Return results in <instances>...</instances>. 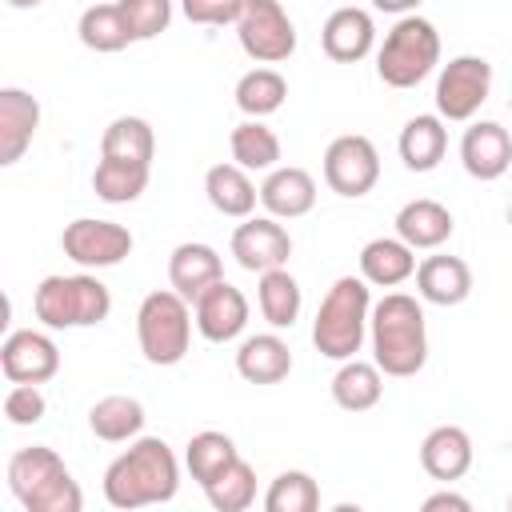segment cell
<instances>
[{"label": "cell", "instance_id": "cell-1", "mask_svg": "<svg viewBox=\"0 0 512 512\" xmlns=\"http://www.w3.org/2000/svg\"><path fill=\"white\" fill-rule=\"evenodd\" d=\"M180 488V464L160 436H140L104 472V500L112 508L164 504Z\"/></svg>", "mask_w": 512, "mask_h": 512}, {"label": "cell", "instance_id": "cell-2", "mask_svg": "<svg viewBox=\"0 0 512 512\" xmlns=\"http://www.w3.org/2000/svg\"><path fill=\"white\" fill-rule=\"evenodd\" d=\"M368 336H372V360L384 376H416L428 360V332H424V308L404 296L388 292L372 316H368Z\"/></svg>", "mask_w": 512, "mask_h": 512}, {"label": "cell", "instance_id": "cell-3", "mask_svg": "<svg viewBox=\"0 0 512 512\" xmlns=\"http://www.w3.org/2000/svg\"><path fill=\"white\" fill-rule=\"evenodd\" d=\"M372 316V296L364 276H340L328 296L320 300V312L312 320V344L328 360H352L364 344Z\"/></svg>", "mask_w": 512, "mask_h": 512}, {"label": "cell", "instance_id": "cell-4", "mask_svg": "<svg viewBox=\"0 0 512 512\" xmlns=\"http://www.w3.org/2000/svg\"><path fill=\"white\" fill-rule=\"evenodd\" d=\"M8 488L28 512H80L84 504L80 484L48 444L20 448L8 460Z\"/></svg>", "mask_w": 512, "mask_h": 512}, {"label": "cell", "instance_id": "cell-5", "mask_svg": "<svg viewBox=\"0 0 512 512\" xmlns=\"http://www.w3.org/2000/svg\"><path fill=\"white\" fill-rule=\"evenodd\" d=\"M440 64V32L424 16H400L376 52V76L388 88H416Z\"/></svg>", "mask_w": 512, "mask_h": 512}, {"label": "cell", "instance_id": "cell-6", "mask_svg": "<svg viewBox=\"0 0 512 512\" xmlns=\"http://www.w3.org/2000/svg\"><path fill=\"white\" fill-rule=\"evenodd\" d=\"M32 308H36V320L44 328H92V324L108 320L112 296L88 272H76V276H44L40 288H36V296H32Z\"/></svg>", "mask_w": 512, "mask_h": 512}, {"label": "cell", "instance_id": "cell-7", "mask_svg": "<svg viewBox=\"0 0 512 512\" xmlns=\"http://www.w3.org/2000/svg\"><path fill=\"white\" fill-rule=\"evenodd\" d=\"M136 340L148 364H180L192 344V308L176 288L148 292L136 312Z\"/></svg>", "mask_w": 512, "mask_h": 512}, {"label": "cell", "instance_id": "cell-8", "mask_svg": "<svg viewBox=\"0 0 512 512\" xmlns=\"http://www.w3.org/2000/svg\"><path fill=\"white\" fill-rule=\"evenodd\" d=\"M236 36L256 64H280L296 52V24L288 20L280 0H244Z\"/></svg>", "mask_w": 512, "mask_h": 512}, {"label": "cell", "instance_id": "cell-9", "mask_svg": "<svg viewBox=\"0 0 512 512\" xmlns=\"http://www.w3.org/2000/svg\"><path fill=\"white\" fill-rule=\"evenodd\" d=\"M492 92V64L484 56H456L436 80V116L472 120Z\"/></svg>", "mask_w": 512, "mask_h": 512}, {"label": "cell", "instance_id": "cell-10", "mask_svg": "<svg viewBox=\"0 0 512 512\" xmlns=\"http://www.w3.org/2000/svg\"><path fill=\"white\" fill-rule=\"evenodd\" d=\"M380 180V152L368 136H336L324 152V184L336 192V196H368Z\"/></svg>", "mask_w": 512, "mask_h": 512}, {"label": "cell", "instance_id": "cell-11", "mask_svg": "<svg viewBox=\"0 0 512 512\" xmlns=\"http://www.w3.org/2000/svg\"><path fill=\"white\" fill-rule=\"evenodd\" d=\"M60 248L80 268H112V264H120L132 252V232L124 224H116V220L80 216V220L64 224Z\"/></svg>", "mask_w": 512, "mask_h": 512}, {"label": "cell", "instance_id": "cell-12", "mask_svg": "<svg viewBox=\"0 0 512 512\" xmlns=\"http://www.w3.org/2000/svg\"><path fill=\"white\" fill-rule=\"evenodd\" d=\"M232 256L244 272H272V268H284L288 256H292V236L288 228L276 220V216H256V220H244L236 232H232Z\"/></svg>", "mask_w": 512, "mask_h": 512}, {"label": "cell", "instance_id": "cell-13", "mask_svg": "<svg viewBox=\"0 0 512 512\" xmlns=\"http://www.w3.org/2000/svg\"><path fill=\"white\" fill-rule=\"evenodd\" d=\"M0 368L12 384H48L60 372V348L52 344V336L20 328L4 340L0 348Z\"/></svg>", "mask_w": 512, "mask_h": 512}, {"label": "cell", "instance_id": "cell-14", "mask_svg": "<svg viewBox=\"0 0 512 512\" xmlns=\"http://www.w3.org/2000/svg\"><path fill=\"white\" fill-rule=\"evenodd\" d=\"M192 308H196V328H200V336L212 340V344L236 340V336L244 332V324H248V300H244V292H240L236 284H228V280H216L208 292H200Z\"/></svg>", "mask_w": 512, "mask_h": 512}, {"label": "cell", "instance_id": "cell-15", "mask_svg": "<svg viewBox=\"0 0 512 512\" xmlns=\"http://www.w3.org/2000/svg\"><path fill=\"white\" fill-rule=\"evenodd\" d=\"M464 172L476 180H500L512 164V136L496 120H476L460 140Z\"/></svg>", "mask_w": 512, "mask_h": 512}, {"label": "cell", "instance_id": "cell-16", "mask_svg": "<svg viewBox=\"0 0 512 512\" xmlns=\"http://www.w3.org/2000/svg\"><path fill=\"white\" fill-rule=\"evenodd\" d=\"M216 280H224V264H220V252L212 244L188 240V244L172 248V256H168V284L188 304H196V296L208 292Z\"/></svg>", "mask_w": 512, "mask_h": 512}, {"label": "cell", "instance_id": "cell-17", "mask_svg": "<svg viewBox=\"0 0 512 512\" xmlns=\"http://www.w3.org/2000/svg\"><path fill=\"white\" fill-rule=\"evenodd\" d=\"M320 44L328 52V60L336 64H356L372 52L376 44V24L364 8H336L328 20H324V32H320Z\"/></svg>", "mask_w": 512, "mask_h": 512}, {"label": "cell", "instance_id": "cell-18", "mask_svg": "<svg viewBox=\"0 0 512 512\" xmlns=\"http://www.w3.org/2000/svg\"><path fill=\"white\" fill-rule=\"evenodd\" d=\"M40 128V104L24 88H0V164H16Z\"/></svg>", "mask_w": 512, "mask_h": 512}, {"label": "cell", "instance_id": "cell-19", "mask_svg": "<svg viewBox=\"0 0 512 512\" xmlns=\"http://www.w3.org/2000/svg\"><path fill=\"white\" fill-rule=\"evenodd\" d=\"M260 204L268 208V216L276 220H296V216H308L312 204H316V180L288 164V168H272L260 184Z\"/></svg>", "mask_w": 512, "mask_h": 512}, {"label": "cell", "instance_id": "cell-20", "mask_svg": "<svg viewBox=\"0 0 512 512\" xmlns=\"http://www.w3.org/2000/svg\"><path fill=\"white\" fill-rule=\"evenodd\" d=\"M420 464H424V472H428L432 480H440V484L460 480V476L472 468V436H468L464 428H456V424L432 428V432L424 436V444H420Z\"/></svg>", "mask_w": 512, "mask_h": 512}, {"label": "cell", "instance_id": "cell-21", "mask_svg": "<svg viewBox=\"0 0 512 512\" xmlns=\"http://www.w3.org/2000/svg\"><path fill=\"white\" fill-rule=\"evenodd\" d=\"M416 292L440 308L464 304L472 292V268L460 256H428L416 264Z\"/></svg>", "mask_w": 512, "mask_h": 512}, {"label": "cell", "instance_id": "cell-22", "mask_svg": "<svg viewBox=\"0 0 512 512\" xmlns=\"http://www.w3.org/2000/svg\"><path fill=\"white\" fill-rule=\"evenodd\" d=\"M360 276L376 288H396L416 276V248L400 236H376L360 248Z\"/></svg>", "mask_w": 512, "mask_h": 512}, {"label": "cell", "instance_id": "cell-23", "mask_svg": "<svg viewBox=\"0 0 512 512\" xmlns=\"http://www.w3.org/2000/svg\"><path fill=\"white\" fill-rule=\"evenodd\" d=\"M236 372H240L248 384H280V380H288V372H292V348H288L276 332L248 336V340L236 348Z\"/></svg>", "mask_w": 512, "mask_h": 512}, {"label": "cell", "instance_id": "cell-24", "mask_svg": "<svg viewBox=\"0 0 512 512\" xmlns=\"http://www.w3.org/2000/svg\"><path fill=\"white\" fill-rule=\"evenodd\" d=\"M204 192H208V204L232 220H248L260 200V188L248 180V168L240 164H212L204 176Z\"/></svg>", "mask_w": 512, "mask_h": 512}, {"label": "cell", "instance_id": "cell-25", "mask_svg": "<svg viewBox=\"0 0 512 512\" xmlns=\"http://www.w3.org/2000/svg\"><path fill=\"white\" fill-rule=\"evenodd\" d=\"M452 212L440 204V200H408L400 212H396V236L412 248H440L448 236H452Z\"/></svg>", "mask_w": 512, "mask_h": 512}, {"label": "cell", "instance_id": "cell-26", "mask_svg": "<svg viewBox=\"0 0 512 512\" xmlns=\"http://www.w3.org/2000/svg\"><path fill=\"white\" fill-rule=\"evenodd\" d=\"M448 152V128L440 116H412L400 132V160L412 172H432Z\"/></svg>", "mask_w": 512, "mask_h": 512}, {"label": "cell", "instance_id": "cell-27", "mask_svg": "<svg viewBox=\"0 0 512 512\" xmlns=\"http://www.w3.org/2000/svg\"><path fill=\"white\" fill-rule=\"evenodd\" d=\"M380 396H384V376H380L376 360L372 364H364L356 356L340 360V372L332 376V400L344 412H368L380 404Z\"/></svg>", "mask_w": 512, "mask_h": 512}, {"label": "cell", "instance_id": "cell-28", "mask_svg": "<svg viewBox=\"0 0 512 512\" xmlns=\"http://www.w3.org/2000/svg\"><path fill=\"white\" fill-rule=\"evenodd\" d=\"M256 300H260V316L272 324V328H292L296 316H300V284L288 268H272V272H260V288H256Z\"/></svg>", "mask_w": 512, "mask_h": 512}, {"label": "cell", "instance_id": "cell-29", "mask_svg": "<svg viewBox=\"0 0 512 512\" xmlns=\"http://www.w3.org/2000/svg\"><path fill=\"white\" fill-rule=\"evenodd\" d=\"M88 428L108 440V444H120V440H132L140 436L144 428V404L136 396H104L92 404L88 412Z\"/></svg>", "mask_w": 512, "mask_h": 512}, {"label": "cell", "instance_id": "cell-30", "mask_svg": "<svg viewBox=\"0 0 512 512\" xmlns=\"http://www.w3.org/2000/svg\"><path fill=\"white\" fill-rule=\"evenodd\" d=\"M80 44L92 48V52H120L132 44V28L120 12V4H92L80 12Z\"/></svg>", "mask_w": 512, "mask_h": 512}, {"label": "cell", "instance_id": "cell-31", "mask_svg": "<svg viewBox=\"0 0 512 512\" xmlns=\"http://www.w3.org/2000/svg\"><path fill=\"white\" fill-rule=\"evenodd\" d=\"M152 152H156V136H152V124L140 116H116L100 136V156H112V160L152 164Z\"/></svg>", "mask_w": 512, "mask_h": 512}, {"label": "cell", "instance_id": "cell-32", "mask_svg": "<svg viewBox=\"0 0 512 512\" xmlns=\"http://www.w3.org/2000/svg\"><path fill=\"white\" fill-rule=\"evenodd\" d=\"M148 172H152V164H132V160L100 156V164L92 172V192L104 204H128V200H136L148 188Z\"/></svg>", "mask_w": 512, "mask_h": 512}, {"label": "cell", "instance_id": "cell-33", "mask_svg": "<svg viewBox=\"0 0 512 512\" xmlns=\"http://www.w3.org/2000/svg\"><path fill=\"white\" fill-rule=\"evenodd\" d=\"M288 96V80L276 72V68H252L236 80V108L248 116V120H264L272 116Z\"/></svg>", "mask_w": 512, "mask_h": 512}, {"label": "cell", "instance_id": "cell-34", "mask_svg": "<svg viewBox=\"0 0 512 512\" xmlns=\"http://www.w3.org/2000/svg\"><path fill=\"white\" fill-rule=\"evenodd\" d=\"M228 144H232V160L240 168H248V172H272L276 160H280V136L260 120L236 124Z\"/></svg>", "mask_w": 512, "mask_h": 512}, {"label": "cell", "instance_id": "cell-35", "mask_svg": "<svg viewBox=\"0 0 512 512\" xmlns=\"http://www.w3.org/2000/svg\"><path fill=\"white\" fill-rule=\"evenodd\" d=\"M232 460H236V444L224 432H196L188 440V448H184V464H188V472H192V480L200 488L212 484Z\"/></svg>", "mask_w": 512, "mask_h": 512}, {"label": "cell", "instance_id": "cell-36", "mask_svg": "<svg viewBox=\"0 0 512 512\" xmlns=\"http://www.w3.org/2000/svg\"><path fill=\"white\" fill-rule=\"evenodd\" d=\"M204 496L216 512H244L256 500V472L248 460H232L212 484H204Z\"/></svg>", "mask_w": 512, "mask_h": 512}, {"label": "cell", "instance_id": "cell-37", "mask_svg": "<svg viewBox=\"0 0 512 512\" xmlns=\"http://www.w3.org/2000/svg\"><path fill=\"white\" fill-rule=\"evenodd\" d=\"M264 508L268 512H316L320 488L308 472H280L264 492Z\"/></svg>", "mask_w": 512, "mask_h": 512}, {"label": "cell", "instance_id": "cell-38", "mask_svg": "<svg viewBox=\"0 0 512 512\" xmlns=\"http://www.w3.org/2000/svg\"><path fill=\"white\" fill-rule=\"evenodd\" d=\"M116 4L132 28V40H152L172 20V0H116Z\"/></svg>", "mask_w": 512, "mask_h": 512}, {"label": "cell", "instance_id": "cell-39", "mask_svg": "<svg viewBox=\"0 0 512 512\" xmlns=\"http://www.w3.org/2000/svg\"><path fill=\"white\" fill-rule=\"evenodd\" d=\"M44 392H40V384H12L8 388V396H4V416H8V424H16V428H28V424H40L44 420Z\"/></svg>", "mask_w": 512, "mask_h": 512}, {"label": "cell", "instance_id": "cell-40", "mask_svg": "<svg viewBox=\"0 0 512 512\" xmlns=\"http://www.w3.org/2000/svg\"><path fill=\"white\" fill-rule=\"evenodd\" d=\"M184 16L192 24H236L244 12V0H180Z\"/></svg>", "mask_w": 512, "mask_h": 512}, {"label": "cell", "instance_id": "cell-41", "mask_svg": "<svg viewBox=\"0 0 512 512\" xmlns=\"http://www.w3.org/2000/svg\"><path fill=\"white\" fill-rule=\"evenodd\" d=\"M436 508L468 512V508H472V500H468V496H460V492H436V496H428V500H424V512H436Z\"/></svg>", "mask_w": 512, "mask_h": 512}, {"label": "cell", "instance_id": "cell-42", "mask_svg": "<svg viewBox=\"0 0 512 512\" xmlns=\"http://www.w3.org/2000/svg\"><path fill=\"white\" fill-rule=\"evenodd\" d=\"M416 4H420V0H372V8H380V12H396V16L416 12Z\"/></svg>", "mask_w": 512, "mask_h": 512}, {"label": "cell", "instance_id": "cell-43", "mask_svg": "<svg viewBox=\"0 0 512 512\" xmlns=\"http://www.w3.org/2000/svg\"><path fill=\"white\" fill-rule=\"evenodd\" d=\"M44 0H8V8H40Z\"/></svg>", "mask_w": 512, "mask_h": 512}, {"label": "cell", "instance_id": "cell-44", "mask_svg": "<svg viewBox=\"0 0 512 512\" xmlns=\"http://www.w3.org/2000/svg\"><path fill=\"white\" fill-rule=\"evenodd\" d=\"M508 224H512V208H508Z\"/></svg>", "mask_w": 512, "mask_h": 512}, {"label": "cell", "instance_id": "cell-45", "mask_svg": "<svg viewBox=\"0 0 512 512\" xmlns=\"http://www.w3.org/2000/svg\"><path fill=\"white\" fill-rule=\"evenodd\" d=\"M508 508H512V496H508Z\"/></svg>", "mask_w": 512, "mask_h": 512}]
</instances>
